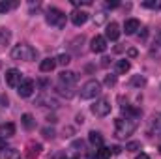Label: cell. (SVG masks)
I'll use <instances>...</instances> for the list:
<instances>
[{"label":"cell","instance_id":"cell-29","mask_svg":"<svg viewBox=\"0 0 161 159\" xmlns=\"http://www.w3.org/2000/svg\"><path fill=\"white\" fill-rule=\"evenodd\" d=\"M41 133H43L45 139H53V137H54V129H53V127H51V129L45 127V129H41Z\"/></svg>","mask_w":161,"mask_h":159},{"label":"cell","instance_id":"cell-35","mask_svg":"<svg viewBox=\"0 0 161 159\" xmlns=\"http://www.w3.org/2000/svg\"><path fill=\"white\" fill-rule=\"evenodd\" d=\"M146 36H148V30H146V28H144V30H142V34H139V38H141V40H144V38H146Z\"/></svg>","mask_w":161,"mask_h":159},{"label":"cell","instance_id":"cell-34","mask_svg":"<svg viewBox=\"0 0 161 159\" xmlns=\"http://www.w3.org/2000/svg\"><path fill=\"white\" fill-rule=\"evenodd\" d=\"M73 148H80V150H82V140H75V142H73Z\"/></svg>","mask_w":161,"mask_h":159},{"label":"cell","instance_id":"cell-32","mask_svg":"<svg viewBox=\"0 0 161 159\" xmlns=\"http://www.w3.org/2000/svg\"><path fill=\"white\" fill-rule=\"evenodd\" d=\"M118 6H120V2H116V0H114V2L109 0V2H107V8H118Z\"/></svg>","mask_w":161,"mask_h":159},{"label":"cell","instance_id":"cell-12","mask_svg":"<svg viewBox=\"0 0 161 159\" xmlns=\"http://www.w3.org/2000/svg\"><path fill=\"white\" fill-rule=\"evenodd\" d=\"M13 135H15V125H13L11 122H8V123H0V137L8 139V137H13Z\"/></svg>","mask_w":161,"mask_h":159},{"label":"cell","instance_id":"cell-8","mask_svg":"<svg viewBox=\"0 0 161 159\" xmlns=\"http://www.w3.org/2000/svg\"><path fill=\"white\" fill-rule=\"evenodd\" d=\"M118 38H120V26H118V23H109L107 30H105V40L116 41Z\"/></svg>","mask_w":161,"mask_h":159},{"label":"cell","instance_id":"cell-14","mask_svg":"<svg viewBox=\"0 0 161 159\" xmlns=\"http://www.w3.org/2000/svg\"><path fill=\"white\" fill-rule=\"evenodd\" d=\"M54 68H56V58H45V60H41V64H40V69L43 73H49Z\"/></svg>","mask_w":161,"mask_h":159},{"label":"cell","instance_id":"cell-30","mask_svg":"<svg viewBox=\"0 0 161 159\" xmlns=\"http://www.w3.org/2000/svg\"><path fill=\"white\" fill-rule=\"evenodd\" d=\"M105 84H107V86H114V84H116V77H114V75H107V77H105Z\"/></svg>","mask_w":161,"mask_h":159},{"label":"cell","instance_id":"cell-3","mask_svg":"<svg viewBox=\"0 0 161 159\" xmlns=\"http://www.w3.org/2000/svg\"><path fill=\"white\" fill-rule=\"evenodd\" d=\"M101 94V82L96 79H90L86 80L84 84H82V88H80V97L82 99H94V97H97Z\"/></svg>","mask_w":161,"mask_h":159},{"label":"cell","instance_id":"cell-7","mask_svg":"<svg viewBox=\"0 0 161 159\" xmlns=\"http://www.w3.org/2000/svg\"><path fill=\"white\" fill-rule=\"evenodd\" d=\"M21 80H23V77H21V71L19 69H15V68H11V69H8L6 71V82L9 84V86H19L21 84Z\"/></svg>","mask_w":161,"mask_h":159},{"label":"cell","instance_id":"cell-43","mask_svg":"<svg viewBox=\"0 0 161 159\" xmlns=\"http://www.w3.org/2000/svg\"><path fill=\"white\" fill-rule=\"evenodd\" d=\"M73 159H79V157H73Z\"/></svg>","mask_w":161,"mask_h":159},{"label":"cell","instance_id":"cell-21","mask_svg":"<svg viewBox=\"0 0 161 159\" xmlns=\"http://www.w3.org/2000/svg\"><path fill=\"white\" fill-rule=\"evenodd\" d=\"M56 90H58V92H60V94H62V96H66V97H71V96H73V94H75V92H73V88H71V86H68V84H62V82H60V84H58V86H56Z\"/></svg>","mask_w":161,"mask_h":159},{"label":"cell","instance_id":"cell-41","mask_svg":"<svg viewBox=\"0 0 161 159\" xmlns=\"http://www.w3.org/2000/svg\"><path fill=\"white\" fill-rule=\"evenodd\" d=\"M159 125H161V114H159Z\"/></svg>","mask_w":161,"mask_h":159},{"label":"cell","instance_id":"cell-26","mask_svg":"<svg viewBox=\"0 0 161 159\" xmlns=\"http://www.w3.org/2000/svg\"><path fill=\"white\" fill-rule=\"evenodd\" d=\"M15 6H17V2H0V13H8Z\"/></svg>","mask_w":161,"mask_h":159},{"label":"cell","instance_id":"cell-6","mask_svg":"<svg viewBox=\"0 0 161 159\" xmlns=\"http://www.w3.org/2000/svg\"><path fill=\"white\" fill-rule=\"evenodd\" d=\"M34 90H36V84H34L32 79H23L21 84L17 86V94H19L21 97H30V96L34 94Z\"/></svg>","mask_w":161,"mask_h":159},{"label":"cell","instance_id":"cell-28","mask_svg":"<svg viewBox=\"0 0 161 159\" xmlns=\"http://www.w3.org/2000/svg\"><path fill=\"white\" fill-rule=\"evenodd\" d=\"M139 148H141V142H137V140H133V142H129L125 146V150H129V152H137Z\"/></svg>","mask_w":161,"mask_h":159},{"label":"cell","instance_id":"cell-38","mask_svg":"<svg viewBox=\"0 0 161 159\" xmlns=\"http://www.w3.org/2000/svg\"><path fill=\"white\" fill-rule=\"evenodd\" d=\"M120 146H114V148H113V150H111V152H113V154H120Z\"/></svg>","mask_w":161,"mask_h":159},{"label":"cell","instance_id":"cell-24","mask_svg":"<svg viewBox=\"0 0 161 159\" xmlns=\"http://www.w3.org/2000/svg\"><path fill=\"white\" fill-rule=\"evenodd\" d=\"M129 68H131V64H129L127 60H118V62H116V71H118V73L129 71Z\"/></svg>","mask_w":161,"mask_h":159},{"label":"cell","instance_id":"cell-19","mask_svg":"<svg viewBox=\"0 0 161 159\" xmlns=\"http://www.w3.org/2000/svg\"><path fill=\"white\" fill-rule=\"evenodd\" d=\"M111 148H105V146H101V148H97L96 150V154H94V159H111Z\"/></svg>","mask_w":161,"mask_h":159},{"label":"cell","instance_id":"cell-11","mask_svg":"<svg viewBox=\"0 0 161 159\" xmlns=\"http://www.w3.org/2000/svg\"><path fill=\"white\" fill-rule=\"evenodd\" d=\"M141 28V23L137 21V19H127L125 23H124V30H125V34H135L137 30Z\"/></svg>","mask_w":161,"mask_h":159},{"label":"cell","instance_id":"cell-2","mask_svg":"<svg viewBox=\"0 0 161 159\" xmlns=\"http://www.w3.org/2000/svg\"><path fill=\"white\" fill-rule=\"evenodd\" d=\"M36 49H32L30 45L26 43H19L11 49V58L13 60H23V62H32L36 58Z\"/></svg>","mask_w":161,"mask_h":159},{"label":"cell","instance_id":"cell-27","mask_svg":"<svg viewBox=\"0 0 161 159\" xmlns=\"http://www.w3.org/2000/svg\"><path fill=\"white\" fill-rule=\"evenodd\" d=\"M71 62V58H69V54H60L58 58H56V64H60V66H68Z\"/></svg>","mask_w":161,"mask_h":159},{"label":"cell","instance_id":"cell-18","mask_svg":"<svg viewBox=\"0 0 161 159\" xmlns=\"http://www.w3.org/2000/svg\"><path fill=\"white\" fill-rule=\"evenodd\" d=\"M0 159H21V154L13 148H6V150H2Z\"/></svg>","mask_w":161,"mask_h":159},{"label":"cell","instance_id":"cell-39","mask_svg":"<svg viewBox=\"0 0 161 159\" xmlns=\"http://www.w3.org/2000/svg\"><path fill=\"white\" fill-rule=\"evenodd\" d=\"M135 159H150V157H148L146 154H139V156H137V157H135Z\"/></svg>","mask_w":161,"mask_h":159},{"label":"cell","instance_id":"cell-1","mask_svg":"<svg viewBox=\"0 0 161 159\" xmlns=\"http://www.w3.org/2000/svg\"><path fill=\"white\" fill-rule=\"evenodd\" d=\"M137 118H116L114 120V135L118 139L129 137L135 129H137Z\"/></svg>","mask_w":161,"mask_h":159},{"label":"cell","instance_id":"cell-5","mask_svg":"<svg viewBox=\"0 0 161 159\" xmlns=\"http://www.w3.org/2000/svg\"><path fill=\"white\" fill-rule=\"evenodd\" d=\"M92 112H94L96 116H99V118L107 116V114L111 112V103H109V99H97V101L92 105Z\"/></svg>","mask_w":161,"mask_h":159},{"label":"cell","instance_id":"cell-23","mask_svg":"<svg viewBox=\"0 0 161 159\" xmlns=\"http://www.w3.org/2000/svg\"><path fill=\"white\" fill-rule=\"evenodd\" d=\"M11 40V32L6 28H0V45H8Z\"/></svg>","mask_w":161,"mask_h":159},{"label":"cell","instance_id":"cell-10","mask_svg":"<svg viewBox=\"0 0 161 159\" xmlns=\"http://www.w3.org/2000/svg\"><path fill=\"white\" fill-rule=\"evenodd\" d=\"M86 21H88V13H86V11H82V9H75V11L71 13V23H73L75 26H82Z\"/></svg>","mask_w":161,"mask_h":159},{"label":"cell","instance_id":"cell-37","mask_svg":"<svg viewBox=\"0 0 161 159\" xmlns=\"http://www.w3.org/2000/svg\"><path fill=\"white\" fill-rule=\"evenodd\" d=\"M79 159H94V156H90V154H82Z\"/></svg>","mask_w":161,"mask_h":159},{"label":"cell","instance_id":"cell-4","mask_svg":"<svg viewBox=\"0 0 161 159\" xmlns=\"http://www.w3.org/2000/svg\"><path fill=\"white\" fill-rule=\"evenodd\" d=\"M45 21L51 25V26H56V28H64L66 26V13L58 8H49L47 9V15H45Z\"/></svg>","mask_w":161,"mask_h":159},{"label":"cell","instance_id":"cell-22","mask_svg":"<svg viewBox=\"0 0 161 159\" xmlns=\"http://www.w3.org/2000/svg\"><path fill=\"white\" fill-rule=\"evenodd\" d=\"M23 125H25V127H26V129H32V127H34V125H36V122H34V116H32V114H28V112H26V114H23Z\"/></svg>","mask_w":161,"mask_h":159},{"label":"cell","instance_id":"cell-13","mask_svg":"<svg viewBox=\"0 0 161 159\" xmlns=\"http://www.w3.org/2000/svg\"><path fill=\"white\" fill-rule=\"evenodd\" d=\"M40 154H41V144H38V142H30L28 148H26V157L28 159H36Z\"/></svg>","mask_w":161,"mask_h":159},{"label":"cell","instance_id":"cell-42","mask_svg":"<svg viewBox=\"0 0 161 159\" xmlns=\"http://www.w3.org/2000/svg\"><path fill=\"white\" fill-rule=\"evenodd\" d=\"M159 154H161V146H159Z\"/></svg>","mask_w":161,"mask_h":159},{"label":"cell","instance_id":"cell-40","mask_svg":"<svg viewBox=\"0 0 161 159\" xmlns=\"http://www.w3.org/2000/svg\"><path fill=\"white\" fill-rule=\"evenodd\" d=\"M127 54H129V56H137V51H135V49H129V52H127Z\"/></svg>","mask_w":161,"mask_h":159},{"label":"cell","instance_id":"cell-17","mask_svg":"<svg viewBox=\"0 0 161 159\" xmlns=\"http://www.w3.org/2000/svg\"><path fill=\"white\" fill-rule=\"evenodd\" d=\"M75 80H77V75H75L73 71H62V73H60V82H62V84L71 86Z\"/></svg>","mask_w":161,"mask_h":159},{"label":"cell","instance_id":"cell-33","mask_svg":"<svg viewBox=\"0 0 161 159\" xmlns=\"http://www.w3.org/2000/svg\"><path fill=\"white\" fill-rule=\"evenodd\" d=\"M2 150H6V139L4 137H0V152Z\"/></svg>","mask_w":161,"mask_h":159},{"label":"cell","instance_id":"cell-25","mask_svg":"<svg viewBox=\"0 0 161 159\" xmlns=\"http://www.w3.org/2000/svg\"><path fill=\"white\" fill-rule=\"evenodd\" d=\"M142 6L148 8V9H159L161 8V0H144Z\"/></svg>","mask_w":161,"mask_h":159},{"label":"cell","instance_id":"cell-9","mask_svg":"<svg viewBox=\"0 0 161 159\" xmlns=\"http://www.w3.org/2000/svg\"><path fill=\"white\" fill-rule=\"evenodd\" d=\"M90 49H92V52H103V51L107 49V40H105L103 36H94Z\"/></svg>","mask_w":161,"mask_h":159},{"label":"cell","instance_id":"cell-31","mask_svg":"<svg viewBox=\"0 0 161 159\" xmlns=\"http://www.w3.org/2000/svg\"><path fill=\"white\" fill-rule=\"evenodd\" d=\"M131 82H133L135 86H144V82H146V80L142 79V77H133V80H131Z\"/></svg>","mask_w":161,"mask_h":159},{"label":"cell","instance_id":"cell-36","mask_svg":"<svg viewBox=\"0 0 161 159\" xmlns=\"http://www.w3.org/2000/svg\"><path fill=\"white\" fill-rule=\"evenodd\" d=\"M51 159H66V156L64 154H56V156H53Z\"/></svg>","mask_w":161,"mask_h":159},{"label":"cell","instance_id":"cell-15","mask_svg":"<svg viewBox=\"0 0 161 159\" xmlns=\"http://www.w3.org/2000/svg\"><path fill=\"white\" fill-rule=\"evenodd\" d=\"M88 140H90V144L96 146V148H101V146H103V137H101V133H97V131H90Z\"/></svg>","mask_w":161,"mask_h":159},{"label":"cell","instance_id":"cell-16","mask_svg":"<svg viewBox=\"0 0 161 159\" xmlns=\"http://www.w3.org/2000/svg\"><path fill=\"white\" fill-rule=\"evenodd\" d=\"M150 56L154 60H161V38L154 41V45H150Z\"/></svg>","mask_w":161,"mask_h":159},{"label":"cell","instance_id":"cell-20","mask_svg":"<svg viewBox=\"0 0 161 159\" xmlns=\"http://www.w3.org/2000/svg\"><path fill=\"white\" fill-rule=\"evenodd\" d=\"M38 103H40V105L47 103L45 107H58V101H56L54 97H51V96H41L40 99H38Z\"/></svg>","mask_w":161,"mask_h":159}]
</instances>
